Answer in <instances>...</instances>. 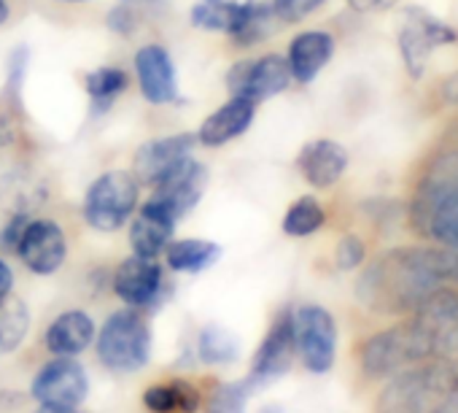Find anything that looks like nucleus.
Instances as JSON below:
<instances>
[{"mask_svg":"<svg viewBox=\"0 0 458 413\" xmlns=\"http://www.w3.org/2000/svg\"><path fill=\"white\" fill-rule=\"evenodd\" d=\"M445 284L439 249H394L359 279V300L375 314L415 311Z\"/></svg>","mask_w":458,"mask_h":413,"instance_id":"nucleus-1","label":"nucleus"},{"mask_svg":"<svg viewBox=\"0 0 458 413\" xmlns=\"http://www.w3.org/2000/svg\"><path fill=\"white\" fill-rule=\"evenodd\" d=\"M412 225L439 246L458 249V151L437 159L412 200Z\"/></svg>","mask_w":458,"mask_h":413,"instance_id":"nucleus-2","label":"nucleus"},{"mask_svg":"<svg viewBox=\"0 0 458 413\" xmlns=\"http://www.w3.org/2000/svg\"><path fill=\"white\" fill-rule=\"evenodd\" d=\"M458 375L442 359H428L396 373L377 402V413H437Z\"/></svg>","mask_w":458,"mask_h":413,"instance_id":"nucleus-3","label":"nucleus"},{"mask_svg":"<svg viewBox=\"0 0 458 413\" xmlns=\"http://www.w3.org/2000/svg\"><path fill=\"white\" fill-rule=\"evenodd\" d=\"M428 359H434V351H431L428 335L423 332V327L415 319L377 332L361 348L364 370L377 378L396 375V373L423 365Z\"/></svg>","mask_w":458,"mask_h":413,"instance_id":"nucleus-4","label":"nucleus"},{"mask_svg":"<svg viewBox=\"0 0 458 413\" xmlns=\"http://www.w3.org/2000/svg\"><path fill=\"white\" fill-rule=\"evenodd\" d=\"M151 354V332L146 319L130 308L116 311L106 319L98 335V357L108 370L116 373H135L148 362Z\"/></svg>","mask_w":458,"mask_h":413,"instance_id":"nucleus-5","label":"nucleus"},{"mask_svg":"<svg viewBox=\"0 0 458 413\" xmlns=\"http://www.w3.org/2000/svg\"><path fill=\"white\" fill-rule=\"evenodd\" d=\"M138 178L130 170H108L92 181L84 197V219L92 230L116 233L138 205Z\"/></svg>","mask_w":458,"mask_h":413,"instance_id":"nucleus-6","label":"nucleus"},{"mask_svg":"<svg viewBox=\"0 0 458 413\" xmlns=\"http://www.w3.org/2000/svg\"><path fill=\"white\" fill-rule=\"evenodd\" d=\"M396 36H399L402 60H404L412 79H418L423 73V68H426V63L437 47L453 44L458 39L453 28H447L445 22H439L437 17L426 14L418 6H407L399 14V33Z\"/></svg>","mask_w":458,"mask_h":413,"instance_id":"nucleus-7","label":"nucleus"},{"mask_svg":"<svg viewBox=\"0 0 458 413\" xmlns=\"http://www.w3.org/2000/svg\"><path fill=\"white\" fill-rule=\"evenodd\" d=\"M294 324V343L308 370L327 373L335 365L337 348V327L327 308L321 305H302L292 314Z\"/></svg>","mask_w":458,"mask_h":413,"instance_id":"nucleus-8","label":"nucleus"},{"mask_svg":"<svg viewBox=\"0 0 458 413\" xmlns=\"http://www.w3.org/2000/svg\"><path fill=\"white\" fill-rule=\"evenodd\" d=\"M289 84H292L289 63L278 55L241 60L226 73V90L233 92V98H246L251 103L270 100L281 95Z\"/></svg>","mask_w":458,"mask_h":413,"instance_id":"nucleus-9","label":"nucleus"},{"mask_svg":"<svg viewBox=\"0 0 458 413\" xmlns=\"http://www.w3.org/2000/svg\"><path fill=\"white\" fill-rule=\"evenodd\" d=\"M428 335L434 359H458V295L434 289L412 316Z\"/></svg>","mask_w":458,"mask_h":413,"instance_id":"nucleus-10","label":"nucleus"},{"mask_svg":"<svg viewBox=\"0 0 458 413\" xmlns=\"http://www.w3.org/2000/svg\"><path fill=\"white\" fill-rule=\"evenodd\" d=\"M205 186H208V168L202 162L191 159V154H189L154 186V194L148 200L162 205V209L178 222L199 202Z\"/></svg>","mask_w":458,"mask_h":413,"instance_id":"nucleus-11","label":"nucleus"},{"mask_svg":"<svg viewBox=\"0 0 458 413\" xmlns=\"http://www.w3.org/2000/svg\"><path fill=\"white\" fill-rule=\"evenodd\" d=\"M87 389H89L87 373L73 357H57L47 362L33 381V397L41 405L76 408L84 402Z\"/></svg>","mask_w":458,"mask_h":413,"instance_id":"nucleus-12","label":"nucleus"},{"mask_svg":"<svg viewBox=\"0 0 458 413\" xmlns=\"http://www.w3.org/2000/svg\"><path fill=\"white\" fill-rule=\"evenodd\" d=\"M17 254L33 273L52 276L63 268L68 254L65 233L52 219H30L17 244Z\"/></svg>","mask_w":458,"mask_h":413,"instance_id":"nucleus-13","label":"nucleus"},{"mask_svg":"<svg viewBox=\"0 0 458 413\" xmlns=\"http://www.w3.org/2000/svg\"><path fill=\"white\" fill-rule=\"evenodd\" d=\"M294 354H297L294 324H292V314L284 311V314L276 319V324L270 327L267 338L262 340V346H259V351H257V357H254L249 383L262 386V383H270V381L281 378V375L292 367Z\"/></svg>","mask_w":458,"mask_h":413,"instance_id":"nucleus-14","label":"nucleus"},{"mask_svg":"<svg viewBox=\"0 0 458 413\" xmlns=\"http://www.w3.org/2000/svg\"><path fill=\"white\" fill-rule=\"evenodd\" d=\"M114 292L130 308H146L157 303L162 292V268L157 260L148 257H127L114 273Z\"/></svg>","mask_w":458,"mask_h":413,"instance_id":"nucleus-15","label":"nucleus"},{"mask_svg":"<svg viewBox=\"0 0 458 413\" xmlns=\"http://www.w3.org/2000/svg\"><path fill=\"white\" fill-rule=\"evenodd\" d=\"M135 73L140 84V95L154 106H167L178 98L175 68L170 52L159 44H148L135 55Z\"/></svg>","mask_w":458,"mask_h":413,"instance_id":"nucleus-16","label":"nucleus"},{"mask_svg":"<svg viewBox=\"0 0 458 413\" xmlns=\"http://www.w3.org/2000/svg\"><path fill=\"white\" fill-rule=\"evenodd\" d=\"M194 143H197V138L189 133L165 135V138L143 143L135 154V173L132 176L148 186H157L181 159H186L191 154Z\"/></svg>","mask_w":458,"mask_h":413,"instance_id":"nucleus-17","label":"nucleus"},{"mask_svg":"<svg viewBox=\"0 0 458 413\" xmlns=\"http://www.w3.org/2000/svg\"><path fill=\"white\" fill-rule=\"evenodd\" d=\"M173 230H175V219L157 205L154 200L143 202L138 217L132 219L130 225V244H132V252L138 257H148V260H157L170 238H173Z\"/></svg>","mask_w":458,"mask_h":413,"instance_id":"nucleus-18","label":"nucleus"},{"mask_svg":"<svg viewBox=\"0 0 458 413\" xmlns=\"http://www.w3.org/2000/svg\"><path fill=\"white\" fill-rule=\"evenodd\" d=\"M254 114H257V103L246 100V98H233L229 103H224L221 108H216L199 127L197 133V141L202 146H224L229 141L241 138L251 122H254Z\"/></svg>","mask_w":458,"mask_h":413,"instance_id":"nucleus-19","label":"nucleus"},{"mask_svg":"<svg viewBox=\"0 0 458 413\" xmlns=\"http://www.w3.org/2000/svg\"><path fill=\"white\" fill-rule=\"evenodd\" d=\"M300 173L313 186H332L348 168V151L329 138H316L302 146L297 157Z\"/></svg>","mask_w":458,"mask_h":413,"instance_id":"nucleus-20","label":"nucleus"},{"mask_svg":"<svg viewBox=\"0 0 458 413\" xmlns=\"http://www.w3.org/2000/svg\"><path fill=\"white\" fill-rule=\"evenodd\" d=\"M335 55V41L329 33H321V30H310V33H300L292 47H289V71H292V79L308 84L313 82L321 68L332 60Z\"/></svg>","mask_w":458,"mask_h":413,"instance_id":"nucleus-21","label":"nucleus"},{"mask_svg":"<svg viewBox=\"0 0 458 413\" xmlns=\"http://www.w3.org/2000/svg\"><path fill=\"white\" fill-rule=\"evenodd\" d=\"M92 335H95V322L84 311H65L49 324L44 343L57 357H76L92 343Z\"/></svg>","mask_w":458,"mask_h":413,"instance_id":"nucleus-22","label":"nucleus"},{"mask_svg":"<svg viewBox=\"0 0 458 413\" xmlns=\"http://www.w3.org/2000/svg\"><path fill=\"white\" fill-rule=\"evenodd\" d=\"M257 0H199L191 9V25L210 33L235 36Z\"/></svg>","mask_w":458,"mask_h":413,"instance_id":"nucleus-23","label":"nucleus"},{"mask_svg":"<svg viewBox=\"0 0 458 413\" xmlns=\"http://www.w3.org/2000/svg\"><path fill=\"white\" fill-rule=\"evenodd\" d=\"M47 197V189L33 176L17 170L0 178V209H9L12 214H30L38 209Z\"/></svg>","mask_w":458,"mask_h":413,"instance_id":"nucleus-24","label":"nucleus"},{"mask_svg":"<svg viewBox=\"0 0 458 413\" xmlns=\"http://www.w3.org/2000/svg\"><path fill=\"white\" fill-rule=\"evenodd\" d=\"M165 252H167V265L178 273H202L221 257L218 244L199 241V238L170 241Z\"/></svg>","mask_w":458,"mask_h":413,"instance_id":"nucleus-25","label":"nucleus"},{"mask_svg":"<svg viewBox=\"0 0 458 413\" xmlns=\"http://www.w3.org/2000/svg\"><path fill=\"white\" fill-rule=\"evenodd\" d=\"M143 402L151 413H194L199 408V394L186 381H173L146 389Z\"/></svg>","mask_w":458,"mask_h":413,"instance_id":"nucleus-26","label":"nucleus"},{"mask_svg":"<svg viewBox=\"0 0 458 413\" xmlns=\"http://www.w3.org/2000/svg\"><path fill=\"white\" fill-rule=\"evenodd\" d=\"M30 330L28 305L12 292L0 297V354L14 351Z\"/></svg>","mask_w":458,"mask_h":413,"instance_id":"nucleus-27","label":"nucleus"},{"mask_svg":"<svg viewBox=\"0 0 458 413\" xmlns=\"http://www.w3.org/2000/svg\"><path fill=\"white\" fill-rule=\"evenodd\" d=\"M130 87V79L122 68H98L92 73H87V95L92 100V106L98 111H106L108 106H114V100Z\"/></svg>","mask_w":458,"mask_h":413,"instance_id":"nucleus-28","label":"nucleus"},{"mask_svg":"<svg viewBox=\"0 0 458 413\" xmlns=\"http://www.w3.org/2000/svg\"><path fill=\"white\" fill-rule=\"evenodd\" d=\"M324 219H327L324 209L318 205L316 197H300L284 217V233L294 236V238H305V236H313L316 230H321Z\"/></svg>","mask_w":458,"mask_h":413,"instance_id":"nucleus-29","label":"nucleus"},{"mask_svg":"<svg viewBox=\"0 0 458 413\" xmlns=\"http://www.w3.org/2000/svg\"><path fill=\"white\" fill-rule=\"evenodd\" d=\"M197 351L202 362L224 365V362L238 359V340L233 332H226L221 327H205L197 338Z\"/></svg>","mask_w":458,"mask_h":413,"instance_id":"nucleus-30","label":"nucleus"},{"mask_svg":"<svg viewBox=\"0 0 458 413\" xmlns=\"http://www.w3.org/2000/svg\"><path fill=\"white\" fill-rule=\"evenodd\" d=\"M278 22H281V20L276 17L273 4H254L251 12H249V17L243 20L241 30H238L233 39H235L238 44H243V47L259 44V41H265L267 36L276 33Z\"/></svg>","mask_w":458,"mask_h":413,"instance_id":"nucleus-31","label":"nucleus"},{"mask_svg":"<svg viewBox=\"0 0 458 413\" xmlns=\"http://www.w3.org/2000/svg\"><path fill=\"white\" fill-rule=\"evenodd\" d=\"M243 410H246L243 383H221L208 400V413H243Z\"/></svg>","mask_w":458,"mask_h":413,"instance_id":"nucleus-32","label":"nucleus"},{"mask_svg":"<svg viewBox=\"0 0 458 413\" xmlns=\"http://www.w3.org/2000/svg\"><path fill=\"white\" fill-rule=\"evenodd\" d=\"M324 4L327 0H273V12L281 22H300Z\"/></svg>","mask_w":458,"mask_h":413,"instance_id":"nucleus-33","label":"nucleus"},{"mask_svg":"<svg viewBox=\"0 0 458 413\" xmlns=\"http://www.w3.org/2000/svg\"><path fill=\"white\" fill-rule=\"evenodd\" d=\"M361 260H364V244L356 236L343 238L340 246H337V265L343 271H353V268L361 265Z\"/></svg>","mask_w":458,"mask_h":413,"instance_id":"nucleus-34","label":"nucleus"},{"mask_svg":"<svg viewBox=\"0 0 458 413\" xmlns=\"http://www.w3.org/2000/svg\"><path fill=\"white\" fill-rule=\"evenodd\" d=\"M30 214H12L9 225L4 228V233H0V249H6V252H17V244L25 233V228L30 225Z\"/></svg>","mask_w":458,"mask_h":413,"instance_id":"nucleus-35","label":"nucleus"},{"mask_svg":"<svg viewBox=\"0 0 458 413\" xmlns=\"http://www.w3.org/2000/svg\"><path fill=\"white\" fill-rule=\"evenodd\" d=\"M132 25H135V20H132V12L127 6H116L108 14V28L116 30V33H122V36H127L132 30Z\"/></svg>","mask_w":458,"mask_h":413,"instance_id":"nucleus-36","label":"nucleus"},{"mask_svg":"<svg viewBox=\"0 0 458 413\" xmlns=\"http://www.w3.org/2000/svg\"><path fill=\"white\" fill-rule=\"evenodd\" d=\"M439 257H442V273H445V281H458V249H447V246H442V249H439Z\"/></svg>","mask_w":458,"mask_h":413,"instance_id":"nucleus-37","label":"nucleus"},{"mask_svg":"<svg viewBox=\"0 0 458 413\" xmlns=\"http://www.w3.org/2000/svg\"><path fill=\"white\" fill-rule=\"evenodd\" d=\"M348 4H351L356 12H377V9H388V6H394L396 0H348Z\"/></svg>","mask_w":458,"mask_h":413,"instance_id":"nucleus-38","label":"nucleus"},{"mask_svg":"<svg viewBox=\"0 0 458 413\" xmlns=\"http://www.w3.org/2000/svg\"><path fill=\"white\" fill-rule=\"evenodd\" d=\"M12 287H14V273H12L9 262L0 260V297L9 295V292H12Z\"/></svg>","mask_w":458,"mask_h":413,"instance_id":"nucleus-39","label":"nucleus"},{"mask_svg":"<svg viewBox=\"0 0 458 413\" xmlns=\"http://www.w3.org/2000/svg\"><path fill=\"white\" fill-rule=\"evenodd\" d=\"M36 413H79L76 408H60V405H41Z\"/></svg>","mask_w":458,"mask_h":413,"instance_id":"nucleus-40","label":"nucleus"},{"mask_svg":"<svg viewBox=\"0 0 458 413\" xmlns=\"http://www.w3.org/2000/svg\"><path fill=\"white\" fill-rule=\"evenodd\" d=\"M9 20V4L6 0H0V25H4Z\"/></svg>","mask_w":458,"mask_h":413,"instance_id":"nucleus-41","label":"nucleus"},{"mask_svg":"<svg viewBox=\"0 0 458 413\" xmlns=\"http://www.w3.org/2000/svg\"><path fill=\"white\" fill-rule=\"evenodd\" d=\"M63 4H84V0H63Z\"/></svg>","mask_w":458,"mask_h":413,"instance_id":"nucleus-42","label":"nucleus"},{"mask_svg":"<svg viewBox=\"0 0 458 413\" xmlns=\"http://www.w3.org/2000/svg\"><path fill=\"white\" fill-rule=\"evenodd\" d=\"M124 4H135V0H124Z\"/></svg>","mask_w":458,"mask_h":413,"instance_id":"nucleus-43","label":"nucleus"}]
</instances>
